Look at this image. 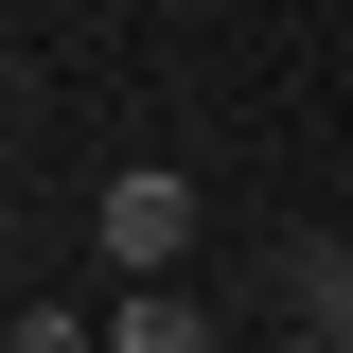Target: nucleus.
<instances>
[{
  "label": "nucleus",
  "instance_id": "obj_2",
  "mask_svg": "<svg viewBox=\"0 0 353 353\" xmlns=\"http://www.w3.org/2000/svg\"><path fill=\"white\" fill-rule=\"evenodd\" d=\"M106 353H212V301L194 283H124L106 301Z\"/></svg>",
  "mask_w": 353,
  "mask_h": 353
},
{
  "label": "nucleus",
  "instance_id": "obj_1",
  "mask_svg": "<svg viewBox=\"0 0 353 353\" xmlns=\"http://www.w3.org/2000/svg\"><path fill=\"white\" fill-rule=\"evenodd\" d=\"M88 230H106V265H124V283H176V248H194V176H176V159L106 176V194H88Z\"/></svg>",
  "mask_w": 353,
  "mask_h": 353
},
{
  "label": "nucleus",
  "instance_id": "obj_3",
  "mask_svg": "<svg viewBox=\"0 0 353 353\" xmlns=\"http://www.w3.org/2000/svg\"><path fill=\"white\" fill-rule=\"evenodd\" d=\"M283 301H301V318H353V230H301V248H283Z\"/></svg>",
  "mask_w": 353,
  "mask_h": 353
},
{
  "label": "nucleus",
  "instance_id": "obj_4",
  "mask_svg": "<svg viewBox=\"0 0 353 353\" xmlns=\"http://www.w3.org/2000/svg\"><path fill=\"white\" fill-rule=\"evenodd\" d=\"M18 353H106V318H53V301H36V318H18Z\"/></svg>",
  "mask_w": 353,
  "mask_h": 353
}]
</instances>
